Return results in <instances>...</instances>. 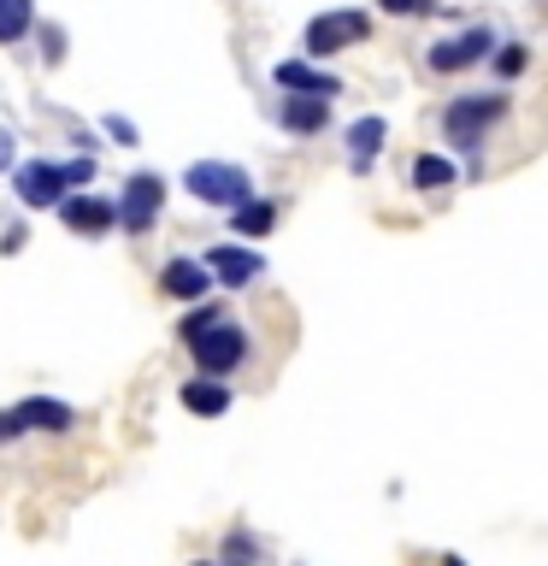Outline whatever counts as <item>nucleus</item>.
I'll return each mask as SVG.
<instances>
[{"label":"nucleus","mask_w":548,"mask_h":566,"mask_svg":"<svg viewBox=\"0 0 548 566\" xmlns=\"http://www.w3.org/2000/svg\"><path fill=\"white\" fill-rule=\"evenodd\" d=\"M183 189L194 195L201 207H224V212H236L254 201V171L236 166V159H194V166L183 171Z\"/></svg>","instance_id":"f257e3e1"},{"label":"nucleus","mask_w":548,"mask_h":566,"mask_svg":"<svg viewBox=\"0 0 548 566\" xmlns=\"http://www.w3.org/2000/svg\"><path fill=\"white\" fill-rule=\"evenodd\" d=\"M502 118H507V95H502V88H489V95H454L449 106H442V136H449L454 148L472 154Z\"/></svg>","instance_id":"f03ea898"},{"label":"nucleus","mask_w":548,"mask_h":566,"mask_svg":"<svg viewBox=\"0 0 548 566\" xmlns=\"http://www.w3.org/2000/svg\"><path fill=\"white\" fill-rule=\"evenodd\" d=\"M65 195H71V177L60 159H18L12 166V201L24 212H60Z\"/></svg>","instance_id":"7ed1b4c3"},{"label":"nucleus","mask_w":548,"mask_h":566,"mask_svg":"<svg viewBox=\"0 0 548 566\" xmlns=\"http://www.w3.org/2000/svg\"><path fill=\"white\" fill-rule=\"evenodd\" d=\"M495 30L489 24H472V30H460V35H436L431 48H424V65L436 71V77H460V71H472V65H484L495 60Z\"/></svg>","instance_id":"20e7f679"},{"label":"nucleus","mask_w":548,"mask_h":566,"mask_svg":"<svg viewBox=\"0 0 548 566\" xmlns=\"http://www.w3.org/2000/svg\"><path fill=\"white\" fill-rule=\"evenodd\" d=\"M194 354V371H207V378H230L242 360H247V325H236V318H219V325H207L201 336L189 343Z\"/></svg>","instance_id":"39448f33"},{"label":"nucleus","mask_w":548,"mask_h":566,"mask_svg":"<svg viewBox=\"0 0 548 566\" xmlns=\"http://www.w3.org/2000/svg\"><path fill=\"white\" fill-rule=\"evenodd\" d=\"M166 177L159 171H136L124 177V195H118V230L124 237H148V230L159 224V212H166Z\"/></svg>","instance_id":"423d86ee"},{"label":"nucleus","mask_w":548,"mask_h":566,"mask_svg":"<svg viewBox=\"0 0 548 566\" xmlns=\"http://www.w3.org/2000/svg\"><path fill=\"white\" fill-rule=\"evenodd\" d=\"M371 35V18L366 12H318V18H307V30H301V48H307V60H336L348 42H366Z\"/></svg>","instance_id":"0eeeda50"},{"label":"nucleus","mask_w":548,"mask_h":566,"mask_svg":"<svg viewBox=\"0 0 548 566\" xmlns=\"http://www.w3.org/2000/svg\"><path fill=\"white\" fill-rule=\"evenodd\" d=\"M60 224L71 230V237H113L118 230V201H106V195L95 189H71L65 201H60Z\"/></svg>","instance_id":"6e6552de"},{"label":"nucleus","mask_w":548,"mask_h":566,"mask_svg":"<svg viewBox=\"0 0 548 566\" xmlns=\"http://www.w3.org/2000/svg\"><path fill=\"white\" fill-rule=\"evenodd\" d=\"M212 290H219V277H212V265H207V260H194V254H171L166 265H159V295L183 301V307L207 301Z\"/></svg>","instance_id":"1a4fd4ad"},{"label":"nucleus","mask_w":548,"mask_h":566,"mask_svg":"<svg viewBox=\"0 0 548 566\" xmlns=\"http://www.w3.org/2000/svg\"><path fill=\"white\" fill-rule=\"evenodd\" d=\"M272 83L283 88V95H318V101H336L342 95V77L313 60H277L272 65Z\"/></svg>","instance_id":"9d476101"},{"label":"nucleus","mask_w":548,"mask_h":566,"mask_svg":"<svg viewBox=\"0 0 548 566\" xmlns=\"http://www.w3.org/2000/svg\"><path fill=\"white\" fill-rule=\"evenodd\" d=\"M201 260L212 265V277H219L224 290H247V283L265 272V254H260V248H247V242H219V248H207Z\"/></svg>","instance_id":"9b49d317"},{"label":"nucleus","mask_w":548,"mask_h":566,"mask_svg":"<svg viewBox=\"0 0 548 566\" xmlns=\"http://www.w3.org/2000/svg\"><path fill=\"white\" fill-rule=\"evenodd\" d=\"M18 419H24V431H42V437L77 431V407L60 401V396H24L18 401Z\"/></svg>","instance_id":"f8f14e48"},{"label":"nucleus","mask_w":548,"mask_h":566,"mask_svg":"<svg viewBox=\"0 0 548 566\" xmlns=\"http://www.w3.org/2000/svg\"><path fill=\"white\" fill-rule=\"evenodd\" d=\"M177 401H183L194 419H224L230 407H236L230 384H224V378H207V371H194V378H189L183 389H177Z\"/></svg>","instance_id":"ddd939ff"},{"label":"nucleus","mask_w":548,"mask_h":566,"mask_svg":"<svg viewBox=\"0 0 548 566\" xmlns=\"http://www.w3.org/2000/svg\"><path fill=\"white\" fill-rule=\"evenodd\" d=\"M277 124L289 136H318L330 124V101H318V95H283L277 101Z\"/></svg>","instance_id":"4468645a"},{"label":"nucleus","mask_w":548,"mask_h":566,"mask_svg":"<svg viewBox=\"0 0 548 566\" xmlns=\"http://www.w3.org/2000/svg\"><path fill=\"white\" fill-rule=\"evenodd\" d=\"M342 142H348V154H354V171H371V159L383 154V142H389V124L378 118V113H366V118H354L348 130H342Z\"/></svg>","instance_id":"2eb2a0df"},{"label":"nucleus","mask_w":548,"mask_h":566,"mask_svg":"<svg viewBox=\"0 0 548 566\" xmlns=\"http://www.w3.org/2000/svg\"><path fill=\"white\" fill-rule=\"evenodd\" d=\"M272 224H277V201H265V195H254L247 207L230 212V230H236V237H272Z\"/></svg>","instance_id":"dca6fc26"},{"label":"nucleus","mask_w":548,"mask_h":566,"mask_svg":"<svg viewBox=\"0 0 548 566\" xmlns=\"http://www.w3.org/2000/svg\"><path fill=\"white\" fill-rule=\"evenodd\" d=\"M35 30V0H0V48H18Z\"/></svg>","instance_id":"f3484780"},{"label":"nucleus","mask_w":548,"mask_h":566,"mask_svg":"<svg viewBox=\"0 0 548 566\" xmlns=\"http://www.w3.org/2000/svg\"><path fill=\"white\" fill-rule=\"evenodd\" d=\"M413 189H424V195L454 189V159H442V154H419V159H413Z\"/></svg>","instance_id":"a211bd4d"},{"label":"nucleus","mask_w":548,"mask_h":566,"mask_svg":"<svg viewBox=\"0 0 548 566\" xmlns=\"http://www.w3.org/2000/svg\"><path fill=\"white\" fill-rule=\"evenodd\" d=\"M219 318H224V307H219V301H194V307L183 313V318H177V343H194V336H201L207 325H219Z\"/></svg>","instance_id":"6ab92c4d"},{"label":"nucleus","mask_w":548,"mask_h":566,"mask_svg":"<svg viewBox=\"0 0 548 566\" xmlns=\"http://www.w3.org/2000/svg\"><path fill=\"white\" fill-rule=\"evenodd\" d=\"M219 566H260V543L247 531H224L219 543Z\"/></svg>","instance_id":"aec40b11"},{"label":"nucleus","mask_w":548,"mask_h":566,"mask_svg":"<svg viewBox=\"0 0 548 566\" xmlns=\"http://www.w3.org/2000/svg\"><path fill=\"white\" fill-rule=\"evenodd\" d=\"M489 65H495V77H502V83H513V77H519V71L530 65V53H525V42H502Z\"/></svg>","instance_id":"412c9836"},{"label":"nucleus","mask_w":548,"mask_h":566,"mask_svg":"<svg viewBox=\"0 0 548 566\" xmlns=\"http://www.w3.org/2000/svg\"><path fill=\"white\" fill-rule=\"evenodd\" d=\"M101 130H106V136H113V142H118V148H136V142H141V130H136V124H130V118H124V113H106V118H101Z\"/></svg>","instance_id":"4be33fe9"},{"label":"nucleus","mask_w":548,"mask_h":566,"mask_svg":"<svg viewBox=\"0 0 548 566\" xmlns=\"http://www.w3.org/2000/svg\"><path fill=\"white\" fill-rule=\"evenodd\" d=\"M378 7H383L389 18H431L442 0H378Z\"/></svg>","instance_id":"5701e85b"},{"label":"nucleus","mask_w":548,"mask_h":566,"mask_svg":"<svg viewBox=\"0 0 548 566\" xmlns=\"http://www.w3.org/2000/svg\"><path fill=\"white\" fill-rule=\"evenodd\" d=\"M35 35H42V60L60 65V60H65V30H60V24H35Z\"/></svg>","instance_id":"b1692460"},{"label":"nucleus","mask_w":548,"mask_h":566,"mask_svg":"<svg viewBox=\"0 0 548 566\" xmlns=\"http://www.w3.org/2000/svg\"><path fill=\"white\" fill-rule=\"evenodd\" d=\"M65 177H71V189H88V184H95V154L65 159Z\"/></svg>","instance_id":"393cba45"},{"label":"nucleus","mask_w":548,"mask_h":566,"mask_svg":"<svg viewBox=\"0 0 548 566\" xmlns=\"http://www.w3.org/2000/svg\"><path fill=\"white\" fill-rule=\"evenodd\" d=\"M18 437H30L24 419H18V407H0V449H7V442H18Z\"/></svg>","instance_id":"a878e982"},{"label":"nucleus","mask_w":548,"mask_h":566,"mask_svg":"<svg viewBox=\"0 0 548 566\" xmlns=\"http://www.w3.org/2000/svg\"><path fill=\"white\" fill-rule=\"evenodd\" d=\"M24 242H30V230H24V224H7V237H0V254H24Z\"/></svg>","instance_id":"bb28decb"},{"label":"nucleus","mask_w":548,"mask_h":566,"mask_svg":"<svg viewBox=\"0 0 548 566\" xmlns=\"http://www.w3.org/2000/svg\"><path fill=\"white\" fill-rule=\"evenodd\" d=\"M12 166H18V136H12V130H0V171L12 177Z\"/></svg>","instance_id":"cd10ccee"},{"label":"nucleus","mask_w":548,"mask_h":566,"mask_svg":"<svg viewBox=\"0 0 548 566\" xmlns=\"http://www.w3.org/2000/svg\"><path fill=\"white\" fill-rule=\"evenodd\" d=\"M442 566H466V560H460V555H442Z\"/></svg>","instance_id":"c85d7f7f"},{"label":"nucleus","mask_w":548,"mask_h":566,"mask_svg":"<svg viewBox=\"0 0 548 566\" xmlns=\"http://www.w3.org/2000/svg\"><path fill=\"white\" fill-rule=\"evenodd\" d=\"M189 566H219V560H189Z\"/></svg>","instance_id":"c756f323"}]
</instances>
